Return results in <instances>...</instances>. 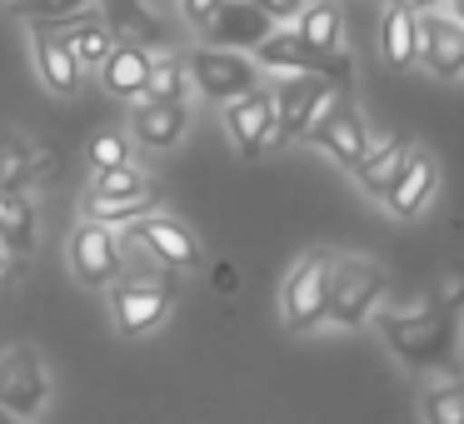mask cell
<instances>
[{
    "instance_id": "obj_17",
    "label": "cell",
    "mask_w": 464,
    "mask_h": 424,
    "mask_svg": "<svg viewBox=\"0 0 464 424\" xmlns=\"http://www.w3.org/2000/svg\"><path fill=\"white\" fill-rule=\"evenodd\" d=\"M35 65H41V81L51 85L55 95H75V91H81L85 65L75 61L71 45H65L61 35H51L45 25H35Z\"/></svg>"
},
{
    "instance_id": "obj_9",
    "label": "cell",
    "mask_w": 464,
    "mask_h": 424,
    "mask_svg": "<svg viewBox=\"0 0 464 424\" xmlns=\"http://www.w3.org/2000/svg\"><path fill=\"white\" fill-rule=\"evenodd\" d=\"M130 240L140 245L150 260H160L165 270H195V265H200V240H195L180 220H170V215H155V210L140 215Z\"/></svg>"
},
{
    "instance_id": "obj_2",
    "label": "cell",
    "mask_w": 464,
    "mask_h": 424,
    "mask_svg": "<svg viewBox=\"0 0 464 424\" xmlns=\"http://www.w3.org/2000/svg\"><path fill=\"white\" fill-rule=\"evenodd\" d=\"M185 75H190V85L205 95V101H220V105L260 85L255 55L230 51V45H200V51H190L185 55Z\"/></svg>"
},
{
    "instance_id": "obj_5",
    "label": "cell",
    "mask_w": 464,
    "mask_h": 424,
    "mask_svg": "<svg viewBox=\"0 0 464 424\" xmlns=\"http://www.w3.org/2000/svg\"><path fill=\"white\" fill-rule=\"evenodd\" d=\"M330 280H334V260L330 255H304L290 270L280 290V310L290 330H314L330 314Z\"/></svg>"
},
{
    "instance_id": "obj_14",
    "label": "cell",
    "mask_w": 464,
    "mask_h": 424,
    "mask_svg": "<svg viewBox=\"0 0 464 424\" xmlns=\"http://www.w3.org/2000/svg\"><path fill=\"white\" fill-rule=\"evenodd\" d=\"M150 65H155L150 45L115 41L111 55L101 61V81H105V91H111L115 101H140V95L150 91Z\"/></svg>"
},
{
    "instance_id": "obj_10",
    "label": "cell",
    "mask_w": 464,
    "mask_h": 424,
    "mask_svg": "<svg viewBox=\"0 0 464 424\" xmlns=\"http://www.w3.org/2000/svg\"><path fill=\"white\" fill-rule=\"evenodd\" d=\"M304 140H314L324 155H334V160H340L350 175L360 170V160L370 155V130H364V115L354 111V105L344 101V95L334 101V111L324 115V120L314 125L310 135H304Z\"/></svg>"
},
{
    "instance_id": "obj_36",
    "label": "cell",
    "mask_w": 464,
    "mask_h": 424,
    "mask_svg": "<svg viewBox=\"0 0 464 424\" xmlns=\"http://www.w3.org/2000/svg\"><path fill=\"white\" fill-rule=\"evenodd\" d=\"M0 280H5V245H0Z\"/></svg>"
},
{
    "instance_id": "obj_29",
    "label": "cell",
    "mask_w": 464,
    "mask_h": 424,
    "mask_svg": "<svg viewBox=\"0 0 464 424\" xmlns=\"http://www.w3.org/2000/svg\"><path fill=\"white\" fill-rule=\"evenodd\" d=\"M145 190V175L135 170L130 160H115V165H101V175H95V185H91V195H140Z\"/></svg>"
},
{
    "instance_id": "obj_21",
    "label": "cell",
    "mask_w": 464,
    "mask_h": 424,
    "mask_svg": "<svg viewBox=\"0 0 464 424\" xmlns=\"http://www.w3.org/2000/svg\"><path fill=\"white\" fill-rule=\"evenodd\" d=\"M61 25H71L61 41L75 51V61H81V65H101L105 55H111V45L121 41V35L111 31V21H95V15H85V11L71 15V21H61Z\"/></svg>"
},
{
    "instance_id": "obj_27",
    "label": "cell",
    "mask_w": 464,
    "mask_h": 424,
    "mask_svg": "<svg viewBox=\"0 0 464 424\" xmlns=\"http://www.w3.org/2000/svg\"><path fill=\"white\" fill-rule=\"evenodd\" d=\"M91 5L95 0H15V11L31 25H61V21H71V15L91 11Z\"/></svg>"
},
{
    "instance_id": "obj_15",
    "label": "cell",
    "mask_w": 464,
    "mask_h": 424,
    "mask_svg": "<svg viewBox=\"0 0 464 424\" xmlns=\"http://www.w3.org/2000/svg\"><path fill=\"white\" fill-rule=\"evenodd\" d=\"M190 115H185V101H160V95H145L130 111V135L145 145V150H170L185 135Z\"/></svg>"
},
{
    "instance_id": "obj_35",
    "label": "cell",
    "mask_w": 464,
    "mask_h": 424,
    "mask_svg": "<svg viewBox=\"0 0 464 424\" xmlns=\"http://www.w3.org/2000/svg\"><path fill=\"white\" fill-rule=\"evenodd\" d=\"M454 21H464V0H454Z\"/></svg>"
},
{
    "instance_id": "obj_23",
    "label": "cell",
    "mask_w": 464,
    "mask_h": 424,
    "mask_svg": "<svg viewBox=\"0 0 464 424\" xmlns=\"http://www.w3.org/2000/svg\"><path fill=\"white\" fill-rule=\"evenodd\" d=\"M0 245H11V250L35 245V210L25 190H0Z\"/></svg>"
},
{
    "instance_id": "obj_22",
    "label": "cell",
    "mask_w": 464,
    "mask_h": 424,
    "mask_svg": "<svg viewBox=\"0 0 464 424\" xmlns=\"http://www.w3.org/2000/svg\"><path fill=\"white\" fill-rule=\"evenodd\" d=\"M404 155H410V145L394 140V135H390V140L370 145V155L360 160V170H354V175H360L364 190L380 195V200H384V195H390V185H394V175L404 170Z\"/></svg>"
},
{
    "instance_id": "obj_3",
    "label": "cell",
    "mask_w": 464,
    "mask_h": 424,
    "mask_svg": "<svg viewBox=\"0 0 464 424\" xmlns=\"http://www.w3.org/2000/svg\"><path fill=\"white\" fill-rule=\"evenodd\" d=\"M384 300V270L374 260H334V280H330V314L324 320L344 324H370L374 310Z\"/></svg>"
},
{
    "instance_id": "obj_30",
    "label": "cell",
    "mask_w": 464,
    "mask_h": 424,
    "mask_svg": "<svg viewBox=\"0 0 464 424\" xmlns=\"http://www.w3.org/2000/svg\"><path fill=\"white\" fill-rule=\"evenodd\" d=\"M91 160H95V170H101V165H115V160H125V140L115 130H101L91 140Z\"/></svg>"
},
{
    "instance_id": "obj_11",
    "label": "cell",
    "mask_w": 464,
    "mask_h": 424,
    "mask_svg": "<svg viewBox=\"0 0 464 424\" xmlns=\"http://www.w3.org/2000/svg\"><path fill=\"white\" fill-rule=\"evenodd\" d=\"M270 31H275V21L255 0H220V11L200 25L205 45H230V51H255Z\"/></svg>"
},
{
    "instance_id": "obj_28",
    "label": "cell",
    "mask_w": 464,
    "mask_h": 424,
    "mask_svg": "<svg viewBox=\"0 0 464 424\" xmlns=\"http://www.w3.org/2000/svg\"><path fill=\"white\" fill-rule=\"evenodd\" d=\"M185 85H190V75H185V55H160V61L150 65V91H145V95H160V101H180Z\"/></svg>"
},
{
    "instance_id": "obj_1",
    "label": "cell",
    "mask_w": 464,
    "mask_h": 424,
    "mask_svg": "<svg viewBox=\"0 0 464 424\" xmlns=\"http://www.w3.org/2000/svg\"><path fill=\"white\" fill-rule=\"evenodd\" d=\"M374 324H380L384 344H390L404 364L430 370V364H450L454 350H459L464 300H440L434 310H420V314H380L374 310Z\"/></svg>"
},
{
    "instance_id": "obj_33",
    "label": "cell",
    "mask_w": 464,
    "mask_h": 424,
    "mask_svg": "<svg viewBox=\"0 0 464 424\" xmlns=\"http://www.w3.org/2000/svg\"><path fill=\"white\" fill-rule=\"evenodd\" d=\"M230 284H235V270H230V265H220V270H215V290H230Z\"/></svg>"
},
{
    "instance_id": "obj_26",
    "label": "cell",
    "mask_w": 464,
    "mask_h": 424,
    "mask_svg": "<svg viewBox=\"0 0 464 424\" xmlns=\"http://www.w3.org/2000/svg\"><path fill=\"white\" fill-rule=\"evenodd\" d=\"M31 175V150L15 135H0V190H25Z\"/></svg>"
},
{
    "instance_id": "obj_20",
    "label": "cell",
    "mask_w": 464,
    "mask_h": 424,
    "mask_svg": "<svg viewBox=\"0 0 464 424\" xmlns=\"http://www.w3.org/2000/svg\"><path fill=\"white\" fill-rule=\"evenodd\" d=\"M295 35L314 51H344V15L334 0H310L300 15H295Z\"/></svg>"
},
{
    "instance_id": "obj_12",
    "label": "cell",
    "mask_w": 464,
    "mask_h": 424,
    "mask_svg": "<svg viewBox=\"0 0 464 424\" xmlns=\"http://www.w3.org/2000/svg\"><path fill=\"white\" fill-rule=\"evenodd\" d=\"M111 314L125 334H150L170 314V280H130L111 294Z\"/></svg>"
},
{
    "instance_id": "obj_6",
    "label": "cell",
    "mask_w": 464,
    "mask_h": 424,
    "mask_svg": "<svg viewBox=\"0 0 464 424\" xmlns=\"http://www.w3.org/2000/svg\"><path fill=\"white\" fill-rule=\"evenodd\" d=\"M51 400V374L35 350H5L0 354V410L11 419H35Z\"/></svg>"
},
{
    "instance_id": "obj_37",
    "label": "cell",
    "mask_w": 464,
    "mask_h": 424,
    "mask_svg": "<svg viewBox=\"0 0 464 424\" xmlns=\"http://www.w3.org/2000/svg\"><path fill=\"white\" fill-rule=\"evenodd\" d=\"M0 419H11V414H5V410H0Z\"/></svg>"
},
{
    "instance_id": "obj_32",
    "label": "cell",
    "mask_w": 464,
    "mask_h": 424,
    "mask_svg": "<svg viewBox=\"0 0 464 424\" xmlns=\"http://www.w3.org/2000/svg\"><path fill=\"white\" fill-rule=\"evenodd\" d=\"M215 11H220V0H180V15L195 25V31H200V25L210 21Z\"/></svg>"
},
{
    "instance_id": "obj_25",
    "label": "cell",
    "mask_w": 464,
    "mask_h": 424,
    "mask_svg": "<svg viewBox=\"0 0 464 424\" xmlns=\"http://www.w3.org/2000/svg\"><path fill=\"white\" fill-rule=\"evenodd\" d=\"M424 419L430 424H464V384L444 380L424 394Z\"/></svg>"
},
{
    "instance_id": "obj_34",
    "label": "cell",
    "mask_w": 464,
    "mask_h": 424,
    "mask_svg": "<svg viewBox=\"0 0 464 424\" xmlns=\"http://www.w3.org/2000/svg\"><path fill=\"white\" fill-rule=\"evenodd\" d=\"M400 5H410V11H430V5H440V0H400Z\"/></svg>"
},
{
    "instance_id": "obj_24",
    "label": "cell",
    "mask_w": 464,
    "mask_h": 424,
    "mask_svg": "<svg viewBox=\"0 0 464 424\" xmlns=\"http://www.w3.org/2000/svg\"><path fill=\"white\" fill-rule=\"evenodd\" d=\"M155 210V195L140 190V195H91V220L101 225H125V220H140V215Z\"/></svg>"
},
{
    "instance_id": "obj_7",
    "label": "cell",
    "mask_w": 464,
    "mask_h": 424,
    "mask_svg": "<svg viewBox=\"0 0 464 424\" xmlns=\"http://www.w3.org/2000/svg\"><path fill=\"white\" fill-rule=\"evenodd\" d=\"M225 130H230L240 160H260L265 140H270V130H275V95L255 85V91L225 101Z\"/></svg>"
},
{
    "instance_id": "obj_13",
    "label": "cell",
    "mask_w": 464,
    "mask_h": 424,
    "mask_svg": "<svg viewBox=\"0 0 464 424\" xmlns=\"http://www.w3.org/2000/svg\"><path fill=\"white\" fill-rule=\"evenodd\" d=\"M420 61H424V71L440 75V81L464 75V21L420 11Z\"/></svg>"
},
{
    "instance_id": "obj_8",
    "label": "cell",
    "mask_w": 464,
    "mask_h": 424,
    "mask_svg": "<svg viewBox=\"0 0 464 424\" xmlns=\"http://www.w3.org/2000/svg\"><path fill=\"white\" fill-rule=\"evenodd\" d=\"M71 270L91 290H101V284H111L121 275V245H115L111 225H101V220L75 225L71 230Z\"/></svg>"
},
{
    "instance_id": "obj_31",
    "label": "cell",
    "mask_w": 464,
    "mask_h": 424,
    "mask_svg": "<svg viewBox=\"0 0 464 424\" xmlns=\"http://www.w3.org/2000/svg\"><path fill=\"white\" fill-rule=\"evenodd\" d=\"M255 5H260V11L270 15L275 25H285V21H295V15H300L304 5H310V0H255Z\"/></svg>"
},
{
    "instance_id": "obj_19",
    "label": "cell",
    "mask_w": 464,
    "mask_h": 424,
    "mask_svg": "<svg viewBox=\"0 0 464 424\" xmlns=\"http://www.w3.org/2000/svg\"><path fill=\"white\" fill-rule=\"evenodd\" d=\"M105 21L121 41H140V45H160L165 25L150 11V0H105Z\"/></svg>"
},
{
    "instance_id": "obj_18",
    "label": "cell",
    "mask_w": 464,
    "mask_h": 424,
    "mask_svg": "<svg viewBox=\"0 0 464 424\" xmlns=\"http://www.w3.org/2000/svg\"><path fill=\"white\" fill-rule=\"evenodd\" d=\"M380 51H384V61H390L394 71H404V65L420 61V11H410V5L394 0L390 11H384V21H380Z\"/></svg>"
},
{
    "instance_id": "obj_16",
    "label": "cell",
    "mask_w": 464,
    "mask_h": 424,
    "mask_svg": "<svg viewBox=\"0 0 464 424\" xmlns=\"http://www.w3.org/2000/svg\"><path fill=\"white\" fill-rule=\"evenodd\" d=\"M434 180H440V170H434V160L424 150H410L404 155V170L394 175V185H390V195H384V205H390L394 215H420L424 210V200L434 195Z\"/></svg>"
},
{
    "instance_id": "obj_4",
    "label": "cell",
    "mask_w": 464,
    "mask_h": 424,
    "mask_svg": "<svg viewBox=\"0 0 464 424\" xmlns=\"http://www.w3.org/2000/svg\"><path fill=\"white\" fill-rule=\"evenodd\" d=\"M255 65H270L285 75H324L334 85H350V55L344 51H314L295 31H270L255 45Z\"/></svg>"
}]
</instances>
